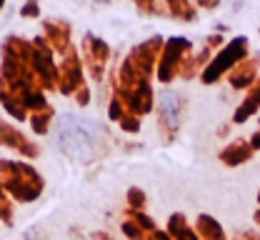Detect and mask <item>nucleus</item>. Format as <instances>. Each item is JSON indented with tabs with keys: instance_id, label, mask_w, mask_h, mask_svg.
<instances>
[{
	"instance_id": "f257e3e1",
	"label": "nucleus",
	"mask_w": 260,
	"mask_h": 240,
	"mask_svg": "<svg viewBox=\"0 0 260 240\" xmlns=\"http://www.w3.org/2000/svg\"><path fill=\"white\" fill-rule=\"evenodd\" d=\"M55 140L60 150L75 158H88L95 148L98 125L80 115H63L55 125Z\"/></svg>"
}]
</instances>
